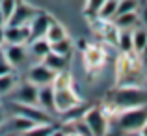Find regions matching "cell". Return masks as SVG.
I'll return each mask as SVG.
<instances>
[{
    "label": "cell",
    "mask_w": 147,
    "mask_h": 136,
    "mask_svg": "<svg viewBox=\"0 0 147 136\" xmlns=\"http://www.w3.org/2000/svg\"><path fill=\"white\" fill-rule=\"evenodd\" d=\"M108 103L114 106L115 112L134 106H147V90H142L136 86H121L114 90Z\"/></svg>",
    "instance_id": "6da1fadb"
},
{
    "label": "cell",
    "mask_w": 147,
    "mask_h": 136,
    "mask_svg": "<svg viewBox=\"0 0 147 136\" xmlns=\"http://www.w3.org/2000/svg\"><path fill=\"white\" fill-rule=\"evenodd\" d=\"M114 118L117 119V125L125 133H132L144 127L147 121V106H134V108H125V110H117L114 114Z\"/></svg>",
    "instance_id": "7a4b0ae2"
},
{
    "label": "cell",
    "mask_w": 147,
    "mask_h": 136,
    "mask_svg": "<svg viewBox=\"0 0 147 136\" xmlns=\"http://www.w3.org/2000/svg\"><path fill=\"white\" fill-rule=\"evenodd\" d=\"M82 121L88 125L90 133L95 134V136H102V134L108 133V121H110V118L104 114L102 108L93 106L90 110H86L82 114Z\"/></svg>",
    "instance_id": "3957f363"
},
{
    "label": "cell",
    "mask_w": 147,
    "mask_h": 136,
    "mask_svg": "<svg viewBox=\"0 0 147 136\" xmlns=\"http://www.w3.org/2000/svg\"><path fill=\"white\" fill-rule=\"evenodd\" d=\"M76 106H80V99L73 91V84L71 86L54 88V108L58 112H69Z\"/></svg>",
    "instance_id": "277c9868"
},
{
    "label": "cell",
    "mask_w": 147,
    "mask_h": 136,
    "mask_svg": "<svg viewBox=\"0 0 147 136\" xmlns=\"http://www.w3.org/2000/svg\"><path fill=\"white\" fill-rule=\"evenodd\" d=\"M36 13L37 11L34 9L30 4L22 2V0H17V4H15L9 19L6 21V24L7 26H24V24H28V22L36 17Z\"/></svg>",
    "instance_id": "5b68a950"
},
{
    "label": "cell",
    "mask_w": 147,
    "mask_h": 136,
    "mask_svg": "<svg viewBox=\"0 0 147 136\" xmlns=\"http://www.w3.org/2000/svg\"><path fill=\"white\" fill-rule=\"evenodd\" d=\"M56 73L52 69H49L47 65L41 62V64H36L28 73V82L36 84V86H45V84H52Z\"/></svg>",
    "instance_id": "8992f818"
},
{
    "label": "cell",
    "mask_w": 147,
    "mask_h": 136,
    "mask_svg": "<svg viewBox=\"0 0 147 136\" xmlns=\"http://www.w3.org/2000/svg\"><path fill=\"white\" fill-rule=\"evenodd\" d=\"M30 39V30L28 24L24 26H6L2 30V41L6 43H28Z\"/></svg>",
    "instance_id": "52a82bcc"
},
{
    "label": "cell",
    "mask_w": 147,
    "mask_h": 136,
    "mask_svg": "<svg viewBox=\"0 0 147 136\" xmlns=\"http://www.w3.org/2000/svg\"><path fill=\"white\" fill-rule=\"evenodd\" d=\"M2 52L6 56V60L9 62L11 67H19L26 60V50H24V45L22 43H6Z\"/></svg>",
    "instance_id": "ba28073f"
},
{
    "label": "cell",
    "mask_w": 147,
    "mask_h": 136,
    "mask_svg": "<svg viewBox=\"0 0 147 136\" xmlns=\"http://www.w3.org/2000/svg\"><path fill=\"white\" fill-rule=\"evenodd\" d=\"M104 60H106V54H104V50L97 45H90L84 50V65H86L90 71H95V69L102 67Z\"/></svg>",
    "instance_id": "9c48e42d"
},
{
    "label": "cell",
    "mask_w": 147,
    "mask_h": 136,
    "mask_svg": "<svg viewBox=\"0 0 147 136\" xmlns=\"http://www.w3.org/2000/svg\"><path fill=\"white\" fill-rule=\"evenodd\" d=\"M49 22H50L49 15L36 13V17L28 22V30H30L28 43H30V41H34V39H37V37H45V32H47V28H49Z\"/></svg>",
    "instance_id": "30bf717a"
},
{
    "label": "cell",
    "mask_w": 147,
    "mask_h": 136,
    "mask_svg": "<svg viewBox=\"0 0 147 136\" xmlns=\"http://www.w3.org/2000/svg\"><path fill=\"white\" fill-rule=\"evenodd\" d=\"M37 106H41L45 112H56L54 108V88L52 84L37 86Z\"/></svg>",
    "instance_id": "8fae6325"
},
{
    "label": "cell",
    "mask_w": 147,
    "mask_h": 136,
    "mask_svg": "<svg viewBox=\"0 0 147 136\" xmlns=\"http://www.w3.org/2000/svg\"><path fill=\"white\" fill-rule=\"evenodd\" d=\"M15 99L22 104H37V86L32 84V82L21 84V86L17 88Z\"/></svg>",
    "instance_id": "7c38bea8"
},
{
    "label": "cell",
    "mask_w": 147,
    "mask_h": 136,
    "mask_svg": "<svg viewBox=\"0 0 147 136\" xmlns=\"http://www.w3.org/2000/svg\"><path fill=\"white\" fill-rule=\"evenodd\" d=\"M43 64L47 65L49 69H52L54 73H60V71H63L65 67H67V56H61V54H56V52H52V50H49L47 54H45L43 58Z\"/></svg>",
    "instance_id": "4fadbf2b"
},
{
    "label": "cell",
    "mask_w": 147,
    "mask_h": 136,
    "mask_svg": "<svg viewBox=\"0 0 147 136\" xmlns=\"http://www.w3.org/2000/svg\"><path fill=\"white\" fill-rule=\"evenodd\" d=\"M138 21H140V15H138L136 11H125V13H117L114 17V24L117 26V28L132 30L134 26L138 24Z\"/></svg>",
    "instance_id": "5bb4252c"
},
{
    "label": "cell",
    "mask_w": 147,
    "mask_h": 136,
    "mask_svg": "<svg viewBox=\"0 0 147 136\" xmlns=\"http://www.w3.org/2000/svg\"><path fill=\"white\" fill-rule=\"evenodd\" d=\"M61 37H67V34H65V28L60 24V22L50 21L47 32H45V39H47L49 43H52V41H58V39H61Z\"/></svg>",
    "instance_id": "9a60e30c"
},
{
    "label": "cell",
    "mask_w": 147,
    "mask_h": 136,
    "mask_svg": "<svg viewBox=\"0 0 147 136\" xmlns=\"http://www.w3.org/2000/svg\"><path fill=\"white\" fill-rule=\"evenodd\" d=\"M49 50H50V43L45 39V37H37V39L30 41V54L36 56V58H39V60L49 52Z\"/></svg>",
    "instance_id": "2e32d148"
},
{
    "label": "cell",
    "mask_w": 147,
    "mask_h": 136,
    "mask_svg": "<svg viewBox=\"0 0 147 136\" xmlns=\"http://www.w3.org/2000/svg\"><path fill=\"white\" fill-rule=\"evenodd\" d=\"M147 45V28H136L132 30V50L136 54L142 52V49Z\"/></svg>",
    "instance_id": "e0dca14e"
},
{
    "label": "cell",
    "mask_w": 147,
    "mask_h": 136,
    "mask_svg": "<svg viewBox=\"0 0 147 136\" xmlns=\"http://www.w3.org/2000/svg\"><path fill=\"white\" fill-rule=\"evenodd\" d=\"M117 47L123 50V52H130V50H132V32H130L129 28H119Z\"/></svg>",
    "instance_id": "ac0fdd59"
},
{
    "label": "cell",
    "mask_w": 147,
    "mask_h": 136,
    "mask_svg": "<svg viewBox=\"0 0 147 136\" xmlns=\"http://www.w3.org/2000/svg\"><path fill=\"white\" fill-rule=\"evenodd\" d=\"M115 9H117V0H104V4L100 6L97 17L104 19V21H112L115 15Z\"/></svg>",
    "instance_id": "d6986e66"
},
{
    "label": "cell",
    "mask_w": 147,
    "mask_h": 136,
    "mask_svg": "<svg viewBox=\"0 0 147 136\" xmlns=\"http://www.w3.org/2000/svg\"><path fill=\"white\" fill-rule=\"evenodd\" d=\"M15 86H17V78L11 73H6V75H0V95H6V93L13 91Z\"/></svg>",
    "instance_id": "ffe728a7"
},
{
    "label": "cell",
    "mask_w": 147,
    "mask_h": 136,
    "mask_svg": "<svg viewBox=\"0 0 147 136\" xmlns=\"http://www.w3.org/2000/svg\"><path fill=\"white\" fill-rule=\"evenodd\" d=\"M50 50L56 52V54H61V56H69V54H71V41H69L67 37L52 41V43H50Z\"/></svg>",
    "instance_id": "44dd1931"
},
{
    "label": "cell",
    "mask_w": 147,
    "mask_h": 136,
    "mask_svg": "<svg viewBox=\"0 0 147 136\" xmlns=\"http://www.w3.org/2000/svg\"><path fill=\"white\" fill-rule=\"evenodd\" d=\"M34 125H37V123L32 121V119H28V118H24V116H21V114H17V118L13 119V129L21 131V133H26V131L32 129Z\"/></svg>",
    "instance_id": "7402d4cb"
},
{
    "label": "cell",
    "mask_w": 147,
    "mask_h": 136,
    "mask_svg": "<svg viewBox=\"0 0 147 136\" xmlns=\"http://www.w3.org/2000/svg\"><path fill=\"white\" fill-rule=\"evenodd\" d=\"M125 11H138V2H136V0H117L115 15H117V13H125ZM115 15H114V17H115Z\"/></svg>",
    "instance_id": "603a6c76"
},
{
    "label": "cell",
    "mask_w": 147,
    "mask_h": 136,
    "mask_svg": "<svg viewBox=\"0 0 147 136\" xmlns=\"http://www.w3.org/2000/svg\"><path fill=\"white\" fill-rule=\"evenodd\" d=\"M102 4H104V0H86V15L88 17H97Z\"/></svg>",
    "instance_id": "cb8c5ba5"
},
{
    "label": "cell",
    "mask_w": 147,
    "mask_h": 136,
    "mask_svg": "<svg viewBox=\"0 0 147 136\" xmlns=\"http://www.w3.org/2000/svg\"><path fill=\"white\" fill-rule=\"evenodd\" d=\"M15 4H17V0H0V11H2V15L6 17V21L9 19L11 11H13Z\"/></svg>",
    "instance_id": "d4e9b609"
},
{
    "label": "cell",
    "mask_w": 147,
    "mask_h": 136,
    "mask_svg": "<svg viewBox=\"0 0 147 136\" xmlns=\"http://www.w3.org/2000/svg\"><path fill=\"white\" fill-rule=\"evenodd\" d=\"M11 71H13V67L9 65V62L6 60L2 49H0V75H6V73H11Z\"/></svg>",
    "instance_id": "484cf974"
},
{
    "label": "cell",
    "mask_w": 147,
    "mask_h": 136,
    "mask_svg": "<svg viewBox=\"0 0 147 136\" xmlns=\"http://www.w3.org/2000/svg\"><path fill=\"white\" fill-rule=\"evenodd\" d=\"M138 56H140V60H142V64H145L147 65V45L144 47V49H142V52L138 54Z\"/></svg>",
    "instance_id": "4316f807"
},
{
    "label": "cell",
    "mask_w": 147,
    "mask_h": 136,
    "mask_svg": "<svg viewBox=\"0 0 147 136\" xmlns=\"http://www.w3.org/2000/svg\"><path fill=\"white\" fill-rule=\"evenodd\" d=\"M140 134H144V136H147V121L144 123V127L140 129Z\"/></svg>",
    "instance_id": "83f0119b"
},
{
    "label": "cell",
    "mask_w": 147,
    "mask_h": 136,
    "mask_svg": "<svg viewBox=\"0 0 147 136\" xmlns=\"http://www.w3.org/2000/svg\"><path fill=\"white\" fill-rule=\"evenodd\" d=\"M142 19H144V22H145V26H147V7L144 9V13H142Z\"/></svg>",
    "instance_id": "f1b7e54d"
},
{
    "label": "cell",
    "mask_w": 147,
    "mask_h": 136,
    "mask_svg": "<svg viewBox=\"0 0 147 136\" xmlns=\"http://www.w3.org/2000/svg\"><path fill=\"white\" fill-rule=\"evenodd\" d=\"M4 24H6V17H4L2 11H0V26H4Z\"/></svg>",
    "instance_id": "f546056e"
},
{
    "label": "cell",
    "mask_w": 147,
    "mask_h": 136,
    "mask_svg": "<svg viewBox=\"0 0 147 136\" xmlns=\"http://www.w3.org/2000/svg\"><path fill=\"white\" fill-rule=\"evenodd\" d=\"M2 123H4V112L0 110V125H2Z\"/></svg>",
    "instance_id": "4dcf8cb0"
}]
</instances>
